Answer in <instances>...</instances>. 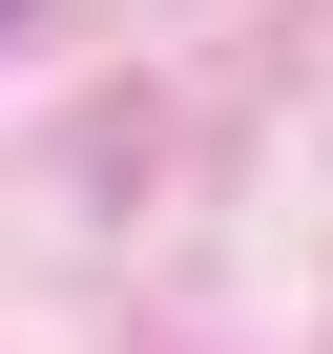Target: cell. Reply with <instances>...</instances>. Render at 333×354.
<instances>
[{
    "mask_svg": "<svg viewBox=\"0 0 333 354\" xmlns=\"http://www.w3.org/2000/svg\"><path fill=\"white\" fill-rule=\"evenodd\" d=\"M0 21H21V0H0Z\"/></svg>",
    "mask_w": 333,
    "mask_h": 354,
    "instance_id": "cell-1",
    "label": "cell"
}]
</instances>
